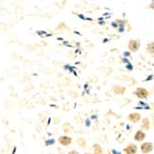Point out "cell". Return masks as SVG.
Returning <instances> with one entry per match:
<instances>
[{"instance_id": "obj_1", "label": "cell", "mask_w": 154, "mask_h": 154, "mask_svg": "<svg viewBox=\"0 0 154 154\" xmlns=\"http://www.w3.org/2000/svg\"><path fill=\"white\" fill-rule=\"evenodd\" d=\"M140 46V42L138 40H130L128 42V49L131 52H137Z\"/></svg>"}, {"instance_id": "obj_2", "label": "cell", "mask_w": 154, "mask_h": 154, "mask_svg": "<svg viewBox=\"0 0 154 154\" xmlns=\"http://www.w3.org/2000/svg\"><path fill=\"white\" fill-rule=\"evenodd\" d=\"M58 142L59 144H61L62 146H69L72 143V138L70 137H67V136H61L58 138Z\"/></svg>"}, {"instance_id": "obj_3", "label": "cell", "mask_w": 154, "mask_h": 154, "mask_svg": "<svg viewBox=\"0 0 154 154\" xmlns=\"http://www.w3.org/2000/svg\"><path fill=\"white\" fill-rule=\"evenodd\" d=\"M135 94L139 98V99H145L149 96V91L144 88H137L135 91Z\"/></svg>"}, {"instance_id": "obj_4", "label": "cell", "mask_w": 154, "mask_h": 154, "mask_svg": "<svg viewBox=\"0 0 154 154\" xmlns=\"http://www.w3.org/2000/svg\"><path fill=\"white\" fill-rule=\"evenodd\" d=\"M124 153L125 154H137V148L135 144L133 143H130L129 145H128L125 147L124 149H123Z\"/></svg>"}, {"instance_id": "obj_5", "label": "cell", "mask_w": 154, "mask_h": 154, "mask_svg": "<svg viewBox=\"0 0 154 154\" xmlns=\"http://www.w3.org/2000/svg\"><path fill=\"white\" fill-rule=\"evenodd\" d=\"M140 149L142 151V153L144 154H147V153H149L152 151L153 149V144L151 142H145L141 145L140 147Z\"/></svg>"}, {"instance_id": "obj_6", "label": "cell", "mask_w": 154, "mask_h": 154, "mask_svg": "<svg viewBox=\"0 0 154 154\" xmlns=\"http://www.w3.org/2000/svg\"><path fill=\"white\" fill-rule=\"evenodd\" d=\"M145 137H146V134H145L142 130H138V131H137L136 134H135V136H134L135 140H136V141H138V142L142 141Z\"/></svg>"}, {"instance_id": "obj_7", "label": "cell", "mask_w": 154, "mask_h": 154, "mask_svg": "<svg viewBox=\"0 0 154 154\" xmlns=\"http://www.w3.org/2000/svg\"><path fill=\"white\" fill-rule=\"evenodd\" d=\"M140 119H141V116H140V114H138V113H131L128 116V120L133 123H137Z\"/></svg>"}, {"instance_id": "obj_8", "label": "cell", "mask_w": 154, "mask_h": 154, "mask_svg": "<svg viewBox=\"0 0 154 154\" xmlns=\"http://www.w3.org/2000/svg\"><path fill=\"white\" fill-rule=\"evenodd\" d=\"M141 128H142L143 130H149V121L148 118H143V119H142Z\"/></svg>"}, {"instance_id": "obj_9", "label": "cell", "mask_w": 154, "mask_h": 154, "mask_svg": "<svg viewBox=\"0 0 154 154\" xmlns=\"http://www.w3.org/2000/svg\"><path fill=\"white\" fill-rule=\"evenodd\" d=\"M113 91H115V93L116 94H123L125 91V88L121 87V86H115L113 88Z\"/></svg>"}, {"instance_id": "obj_10", "label": "cell", "mask_w": 154, "mask_h": 154, "mask_svg": "<svg viewBox=\"0 0 154 154\" xmlns=\"http://www.w3.org/2000/svg\"><path fill=\"white\" fill-rule=\"evenodd\" d=\"M93 149H94V154H103V149L100 145H94Z\"/></svg>"}, {"instance_id": "obj_11", "label": "cell", "mask_w": 154, "mask_h": 154, "mask_svg": "<svg viewBox=\"0 0 154 154\" xmlns=\"http://www.w3.org/2000/svg\"><path fill=\"white\" fill-rule=\"evenodd\" d=\"M147 50H148V52H149L150 54L154 55V42H151V43H149V44L148 45Z\"/></svg>"}, {"instance_id": "obj_12", "label": "cell", "mask_w": 154, "mask_h": 154, "mask_svg": "<svg viewBox=\"0 0 154 154\" xmlns=\"http://www.w3.org/2000/svg\"><path fill=\"white\" fill-rule=\"evenodd\" d=\"M77 143H78V145L79 146V147H81V148H85L86 147V141H85V139L84 138H79L78 140H77Z\"/></svg>"}, {"instance_id": "obj_13", "label": "cell", "mask_w": 154, "mask_h": 154, "mask_svg": "<svg viewBox=\"0 0 154 154\" xmlns=\"http://www.w3.org/2000/svg\"><path fill=\"white\" fill-rule=\"evenodd\" d=\"M67 154H79L77 150H71V151H69Z\"/></svg>"}, {"instance_id": "obj_14", "label": "cell", "mask_w": 154, "mask_h": 154, "mask_svg": "<svg viewBox=\"0 0 154 154\" xmlns=\"http://www.w3.org/2000/svg\"><path fill=\"white\" fill-rule=\"evenodd\" d=\"M149 8H154V2H152V3L149 5Z\"/></svg>"}, {"instance_id": "obj_15", "label": "cell", "mask_w": 154, "mask_h": 154, "mask_svg": "<svg viewBox=\"0 0 154 154\" xmlns=\"http://www.w3.org/2000/svg\"><path fill=\"white\" fill-rule=\"evenodd\" d=\"M85 154H91V153H85Z\"/></svg>"}, {"instance_id": "obj_16", "label": "cell", "mask_w": 154, "mask_h": 154, "mask_svg": "<svg viewBox=\"0 0 154 154\" xmlns=\"http://www.w3.org/2000/svg\"><path fill=\"white\" fill-rule=\"evenodd\" d=\"M153 125H154V121H153Z\"/></svg>"}]
</instances>
